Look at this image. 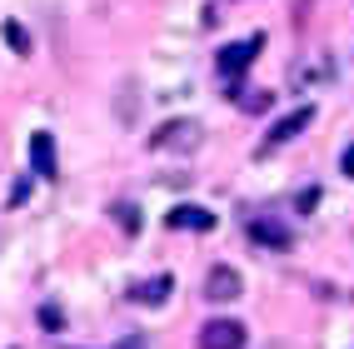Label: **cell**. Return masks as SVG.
Listing matches in <instances>:
<instances>
[{
  "mask_svg": "<svg viewBox=\"0 0 354 349\" xmlns=\"http://www.w3.org/2000/svg\"><path fill=\"white\" fill-rule=\"evenodd\" d=\"M259 45H265V35H250V40H234V45H225V50L215 55V70H220V75L234 85V80H240L245 75V70L254 65V55H259Z\"/></svg>",
  "mask_w": 354,
  "mask_h": 349,
  "instance_id": "obj_1",
  "label": "cell"
},
{
  "mask_svg": "<svg viewBox=\"0 0 354 349\" xmlns=\"http://www.w3.org/2000/svg\"><path fill=\"white\" fill-rule=\"evenodd\" d=\"M245 324L240 319H209L200 330V349H245Z\"/></svg>",
  "mask_w": 354,
  "mask_h": 349,
  "instance_id": "obj_2",
  "label": "cell"
},
{
  "mask_svg": "<svg viewBox=\"0 0 354 349\" xmlns=\"http://www.w3.org/2000/svg\"><path fill=\"white\" fill-rule=\"evenodd\" d=\"M200 140V125L195 120H170V125H160L150 135V150H190Z\"/></svg>",
  "mask_w": 354,
  "mask_h": 349,
  "instance_id": "obj_3",
  "label": "cell"
},
{
  "mask_svg": "<svg viewBox=\"0 0 354 349\" xmlns=\"http://www.w3.org/2000/svg\"><path fill=\"white\" fill-rule=\"evenodd\" d=\"M310 120H315V105L290 110L285 120H274V125H270V135H265V145H259V150H274V145H285V140H295L299 130H310Z\"/></svg>",
  "mask_w": 354,
  "mask_h": 349,
  "instance_id": "obj_4",
  "label": "cell"
},
{
  "mask_svg": "<svg viewBox=\"0 0 354 349\" xmlns=\"http://www.w3.org/2000/svg\"><path fill=\"white\" fill-rule=\"evenodd\" d=\"M240 290H245V279L234 274L230 265H215V270H209V279H205V294L215 299V305H230V299H240Z\"/></svg>",
  "mask_w": 354,
  "mask_h": 349,
  "instance_id": "obj_5",
  "label": "cell"
},
{
  "mask_svg": "<svg viewBox=\"0 0 354 349\" xmlns=\"http://www.w3.org/2000/svg\"><path fill=\"white\" fill-rule=\"evenodd\" d=\"M165 225L170 229H200L205 235V229H215V215H209L205 205H175L170 215H165Z\"/></svg>",
  "mask_w": 354,
  "mask_h": 349,
  "instance_id": "obj_6",
  "label": "cell"
},
{
  "mask_svg": "<svg viewBox=\"0 0 354 349\" xmlns=\"http://www.w3.org/2000/svg\"><path fill=\"white\" fill-rule=\"evenodd\" d=\"M30 170H35L40 180H55V140L45 135V130L30 135Z\"/></svg>",
  "mask_w": 354,
  "mask_h": 349,
  "instance_id": "obj_7",
  "label": "cell"
},
{
  "mask_svg": "<svg viewBox=\"0 0 354 349\" xmlns=\"http://www.w3.org/2000/svg\"><path fill=\"white\" fill-rule=\"evenodd\" d=\"M250 240L254 245H270V249H290V229L274 225V220H250Z\"/></svg>",
  "mask_w": 354,
  "mask_h": 349,
  "instance_id": "obj_8",
  "label": "cell"
},
{
  "mask_svg": "<svg viewBox=\"0 0 354 349\" xmlns=\"http://www.w3.org/2000/svg\"><path fill=\"white\" fill-rule=\"evenodd\" d=\"M165 294H170V274H155L150 285H135V290H130V299H135V305H160Z\"/></svg>",
  "mask_w": 354,
  "mask_h": 349,
  "instance_id": "obj_9",
  "label": "cell"
},
{
  "mask_svg": "<svg viewBox=\"0 0 354 349\" xmlns=\"http://www.w3.org/2000/svg\"><path fill=\"white\" fill-rule=\"evenodd\" d=\"M6 40H10V50H15V55H30V35H26V26L6 20Z\"/></svg>",
  "mask_w": 354,
  "mask_h": 349,
  "instance_id": "obj_10",
  "label": "cell"
},
{
  "mask_svg": "<svg viewBox=\"0 0 354 349\" xmlns=\"http://www.w3.org/2000/svg\"><path fill=\"white\" fill-rule=\"evenodd\" d=\"M115 215H120V229H125V235H135V229H140V209H135V205H120Z\"/></svg>",
  "mask_w": 354,
  "mask_h": 349,
  "instance_id": "obj_11",
  "label": "cell"
},
{
  "mask_svg": "<svg viewBox=\"0 0 354 349\" xmlns=\"http://www.w3.org/2000/svg\"><path fill=\"white\" fill-rule=\"evenodd\" d=\"M40 324H45V330H60V324H65V314H60L55 305H45V310H40Z\"/></svg>",
  "mask_w": 354,
  "mask_h": 349,
  "instance_id": "obj_12",
  "label": "cell"
},
{
  "mask_svg": "<svg viewBox=\"0 0 354 349\" xmlns=\"http://www.w3.org/2000/svg\"><path fill=\"white\" fill-rule=\"evenodd\" d=\"M295 205H299V209H304V215H310V209H315V205H319V190H315V185H310V190H299V200H295Z\"/></svg>",
  "mask_w": 354,
  "mask_h": 349,
  "instance_id": "obj_13",
  "label": "cell"
},
{
  "mask_svg": "<svg viewBox=\"0 0 354 349\" xmlns=\"http://www.w3.org/2000/svg\"><path fill=\"white\" fill-rule=\"evenodd\" d=\"M339 170H344V175H354V145H349V150L339 155Z\"/></svg>",
  "mask_w": 354,
  "mask_h": 349,
  "instance_id": "obj_14",
  "label": "cell"
},
{
  "mask_svg": "<svg viewBox=\"0 0 354 349\" xmlns=\"http://www.w3.org/2000/svg\"><path fill=\"white\" fill-rule=\"evenodd\" d=\"M125 349H140V339H125Z\"/></svg>",
  "mask_w": 354,
  "mask_h": 349,
  "instance_id": "obj_15",
  "label": "cell"
}]
</instances>
